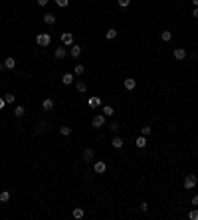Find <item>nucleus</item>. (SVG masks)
I'll list each match as a JSON object with an SVG mask.
<instances>
[{
	"label": "nucleus",
	"mask_w": 198,
	"mask_h": 220,
	"mask_svg": "<svg viewBox=\"0 0 198 220\" xmlns=\"http://www.w3.org/2000/svg\"><path fill=\"white\" fill-rule=\"evenodd\" d=\"M172 54H175V57L178 60V62L186 57V50H184V48H175V52H172Z\"/></svg>",
	"instance_id": "0eeeda50"
},
{
	"label": "nucleus",
	"mask_w": 198,
	"mask_h": 220,
	"mask_svg": "<svg viewBox=\"0 0 198 220\" xmlns=\"http://www.w3.org/2000/svg\"><path fill=\"white\" fill-rule=\"evenodd\" d=\"M105 36H107V40H113L115 36H117V32H115V28H111V30H107V34H105Z\"/></svg>",
	"instance_id": "5701e85b"
},
{
	"label": "nucleus",
	"mask_w": 198,
	"mask_h": 220,
	"mask_svg": "<svg viewBox=\"0 0 198 220\" xmlns=\"http://www.w3.org/2000/svg\"><path fill=\"white\" fill-rule=\"evenodd\" d=\"M103 115H105V117H107V115H113V107H111V105H105L103 107Z\"/></svg>",
	"instance_id": "b1692460"
},
{
	"label": "nucleus",
	"mask_w": 198,
	"mask_h": 220,
	"mask_svg": "<svg viewBox=\"0 0 198 220\" xmlns=\"http://www.w3.org/2000/svg\"><path fill=\"white\" fill-rule=\"evenodd\" d=\"M76 87H77V91H81V93H85V91H87V85H85L83 82H76Z\"/></svg>",
	"instance_id": "412c9836"
},
{
	"label": "nucleus",
	"mask_w": 198,
	"mask_h": 220,
	"mask_svg": "<svg viewBox=\"0 0 198 220\" xmlns=\"http://www.w3.org/2000/svg\"><path fill=\"white\" fill-rule=\"evenodd\" d=\"M38 4H40V6H46V4H48V0H38Z\"/></svg>",
	"instance_id": "c9c22d12"
},
{
	"label": "nucleus",
	"mask_w": 198,
	"mask_h": 220,
	"mask_svg": "<svg viewBox=\"0 0 198 220\" xmlns=\"http://www.w3.org/2000/svg\"><path fill=\"white\" fill-rule=\"evenodd\" d=\"M61 83H63V85H71V83H73V76H71V73H63V76H61Z\"/></svg>",
	"instance_id": "6e6552de"
},
{
	"label": "nucleus",
	"mask_w": 198,
	"mask_h": 220,
	"mask_svg": "<svg viewBox=\"0 0 198 220\" xmlns=\"http://www.w3.org/2000/svg\"><path fill=\"white\" fill-rule=\"evenodd\" d=\"M0 70H2V64H0Z\"/></svg>",
	"instance_id": "58836bf2"
},
{
	"label": "nucleus",
	"mask_w": 198,
	"mask_h": 220,
	"mask_svg": "<svg viewBox=\"0 0 198 220\" xmlns=\"http://www.w3.org/2000/svg\"><path fill=\"white\" fill-rule=\"evenodd\" d=\"M196 187V175H188V177L184 178V188L186 191H192Z\"/></svg>",
	"instance_id": "f03ea898"
},
{
	"label": "nucleus",
	"mask_w": 198,
	"mask_h": 220,
	"mask_svg": "<svg viewBox=\"0 0 198 220\" xmlns=\"http://www.w3.org/2000/svg\"><path fill=\"white\" fill-rule=\"evenodd\" d=\"M91 125H93L95 129L103 127V125H105V115H95V117H93V121H91Z\"/></svg>",
	"instance_id": "7ed1b4c3"
},
{
	"label": "nucleus",
	"mask_w": 198,
	"mask_h": 220,
	"mask_svg": "<svg viewBox=\"0 0 198 220\" xmlns=\"http://www.w3.org/2000/svg\"><path fill=\"white\" fill-rule=\"evenodd\" d=\"M139 208H141L143 212H147V210H149V204H147V202H141V206H139Z\"/></svg>",
	"instance_id": "473e14b6"
},
{
	"label": "nucleus",
	"mask_w": 198,
	"mask_h": 220,
	"mask_svg": "<svg viewBox=\"0 0 198 220\" xmlns=\"http://www.w3.org/2000/svg\"><path fill=\"white\" fill-rule=\"evenodd\" d=\"M70 54H71V57H79V54H81V46L73 44V46H71V50H70Z\"/></svg>",
	"instance_id": "1a4fd4ad"
},
{
	"label": "nucleus",
	"mask_w": 198,
	"mask_h": 220,
	"mask_svg": "<svg viewBox=\"0 0 198 220\" xmlns=\"http://www.w3.org/2000/svg\"><path fill=\"white\" fill-rule=\"evenodd\" d=\"M10 200V192L8 191H2L0 192V202H8Z\"/></svg>",
	"instance_id": "6ab92c4d"
},
{
	"label": "nucleus",
	"mask_w": 198,
	"mask_h": 220,
	"mask_svg": "<svg viewBox=\"0 0 198 220\" xmlns=\"http://www.w3.org/2000/svg\"><path fill=\"white\" fill-rule=\"evenodd\" d=\"M60 133L61 135H70L71 133V127H60Z\"/></svg>",
	"instance_id": "cd10ccee"
},
{
	"label": "nucleus",
	"mask_w": 198,
	"mask_h": 220,
	"mask_svg": "<svg viewBox=\"0 0 198 220\" xmlns=\"http://www.w3.org/2000/svg\"><path fill=\"white\" fill-rule=\"evenodd\" d=\"M6 103H14V95H12V93H6Z\"/></svg>",
	"instance_id": "c756f323"
},
{
	"label": "nucleus",
	"mask_w": 198,
	"mask_h": 220,
	"mask_svg": "<svg viewBox=\"0 0 198 220\" xmlns=\"http://www.w3.org/2000/svg\"><path fill=\"white\" fill-rule=\"evenodd\" d=\"M123 85H125V89H129V91H133L135 87H137V82L133 79V77H127L125 82H123Z\"/></svg>",
	"instance_id": "423d86ee"
},
{
	"label": "nucleus",
	"mask_w": 198,
	"mask_h": 220,
	"mask_svg": "<svg viewBox=\"0 0 198 220\" xmlns=\"http://www.w3.org/2000/svg\"><path fill=\"white\" fill-rule=\"evenodd\" d=\"M42 107H44V111H52V109H54V101H52V99H44Z\"/></svg>",
	"instance_id": "ddd939ff"
},
{
	"label": "nucleus",
	"mask_w": 198,
	"mask_h": 220,
	"mask_svg": "<svg viewBox=\"0 0 198 220\" xmlns=\"http://www.w3.org/2000/svg\"><path fill=\"white\" fill-rule=\"evenodd\" d=\"M56 4L60 6V8H66V6L70 4V0H56Z\"/></svg>",
	"instance_id": "393cba45"
},
{
	"label": "nucleus",
	"mask_w": 198,
	"mask_h": 220,
	"mask_svg": "<svg viewBox=\"0 0 198 220\" xmlns=\"http://www.w3.org/2000/svg\"><path fill=\"white\" fill-rule=\"evenodd\" d=\"M83 161H93V149H85L83 151Z\"/></svg>",
	"instance_id": "4468645a"
},
{
	"label": "nucleus",
	"mask_w": 198,
	"mask_h": 220,
	"mask_svg": "<svg viewBox=\"0 0 198 220\" xmlns=\"http://www.w3.org/2000/svg\"><path fill=\"white\" fill-rule=\"evenodd\" d=\"M93 171H95V172H97V175H103V172H105V171H107V165H105V163H103V161H97V163H95V165H93Z\"/></svg>",
	"instance_id": "39448f33"
},
{
	"label": "nucleus",
	"mask_w": 198,
	"mask_h": 220,
	"mask_svg": "<svg viewBox=\"0 0 198 220\" xmlns=\"http://www.w3.org/2000/svg\"><path fill=\"white\" fill-rule=\"evenodd\" d=\"M160 38H162V42H170V38H172V34H170L169 30H165V32L160 34Z\"/></svg>",
	"instance_id": "aec40b11"
},
{
	"label": "nucleus",
	"mask_w": 198,
	"mask_h": 220,
	"mask_svg": "<svg viewBox=\"0 0 198 220\" xmlns=\"http://www.w3.org/2000/svg\"><path fill=\"white\" fill-rule=\"evenodd\" d=\"M192 4H194V6H198V0H192Z\"/></svg>",
	"instance_id": "4c0bfd02"
},
{
	"label": "nucleus",
	"mask_w": 198,
	"mask_h": 220,
	"mask_svg": "<svg viewBox=\"0 0 198 220\" xmlns=\"http://www.w3.org/2000/svg\"><path fill=\"white\" fill-rule=\"evenodd\" d=\"M109 129L113 131V133H117V131H119V129H121V127H119V125H117V123H111V125H109Z\"/></svg>",
	"instance_id": "7c9ffc66"
},
{
	"label": "nucleus",
	"mask_w": 198,
	"mask_h": 220,
	"mask_svg": "<svg viewBox=\"0 0 198 220\" xmlns=\"http://www.w3.org/2000/svg\"><path fill=\"white\" fill-rule=\"evenodd\" d=\"M24 113H26V109H24L22 105H18V107H16V109H14V115H16V117H22Z\"/></svg>",
	"instance_id": "4be33fe9"
},
{
	"label": "nucleus",
	"mask_w": 198,
	"mask_h": 220,
	"mask_svg": "<svg viewBox=\"0 0 198 220\" xmlns=\"http://www.w3.org/2000/svg\"><path fill=\"white\" fill-rule=\"evenodd\" d=\"M119 2V6H121V8H127L129 4H131V0H117Z\"/></svg>",
	"instance_id": "c85d7f7f"
},
{
	"label": "nucleus",
	"mask_w": 198,
	"mask_h": 220,
	"mask_svg": "<svg viewBox=\"0 0 198 220\" xmlns=\"http://www.w3.org/2000/svg\"><path fill=\"white\" fill-rule=\"evenodd\" d=\"M61 42H63V46H73V34L63 32L61 34Z\"/></svg>",
	"instance_id": "20e7f679"
},
{
	"label": "nucleus",
	"mask_w": 198,
	"mask_h": 220,
	"mask_svg": "<svg viewBox=\"0 0 198 220\" xmlns=\"http://www.w3.org/2000/svg\"><path fill=\"white\" fill-rule=\"evenodd\" d=\"M135 145H137L139 149H145V147H147V137H145V135H141V137H137V141H135Z\"/></svg>",
	"instance_id": "9d476101"
},
{
	"label": "nucleus",
	"mask_w": 198,
	"mask_h": 220,
	"mask_svg": "<svg viewBox=\"0 0 198 220\" xmlns=\"http://www.w3.org/2000/svg\"><path fill=\"white\" fill-rule=\"evenodd\" d=\"M4 105H6V99H2V97H0V109H4Z\"/></svg>",
	"instance_id": "f704fd0d"
},
{
	"label": "nucleus",
	"mask_w": 198,
	"mask_h": 220,
	"mask_svg": "<svg viewBox=\"0 0 198 220\" xmlns=\"http://www.w3.org/2000/svg\"><path fill=\"white\" fill-rule=\"evenodd\" d=\"M50 42H52L50 34H38V36H36V44H38L40 48H48V46H50Z\"/></svg>",
	"instance_id": "f257e3e1"
},
{
	"label": "nucleus",
	"mask_w": 198,
	"mask_h": 220,
	"mask_svg": "<svg viewBox=\"0 0 198 220\" xmlns=\"http://www.w3.org/2000/svg\"><path fill=\"white\" fill-rule=\"evenodd\" d=\"M192 16H194V18H198V6H196V8H194V12H192Z\"/></svg>",
	"instance_id": "e433bc0d"
},
{
	"label": "nucleus",
	"mask_w": 198,
	"mask_h": 220,
	"mask_svg": "<svg viewBox=\"0 0 198 220\" xmlns=\"http://www.w3.org/2000/svg\"><path fill=\"white\" fill-rule=\"evenodd\" d=\"M4 67L14 70V67H16V60H14V57H6V60H4Z\"/></svg>",
	"instance_id": "9b49d317"
},
{
	"label": "nucleus",
	"mask_w": 198,
	"mask_h": 220,
	"mask_svg": "<svg viewBox=\"0 0 198 220\" xmlns=\"http://www.w3.org/2000/svg\"><path fill=\"white\" fill-rule=\"evenodd\" d=\"M44 22H46V24H56V16L54 14H44Z\"/></svg>",
	"instance_id": "f3484780"
},
{
	"label": "nucleus",
	"mask_w": 198,
	"mask_h": 220,
	"mask_svg": "<svg viewBox=\"0 0 198 220\" xmlns=\"http://www.w3.org/2000/svg\"><path fill=\"white\" fill-rule=\"evenodd\" d=\"M83 208H79V206H77V208H73V218H83Z\"/></svg>",
	"instance_id": "a211bd4d"
},
{
	"label": "nucleus",
	"mask_w": 198,
	"mask_h": 220,
	"mask_svg": "<svg viewBox=\"0 0 198 220\" xmlns=\"http://www.w3.org/2000/svg\"><path fill=\"white\" fill-rule=\"evenodd\" d=\"M192 206H198V194L192 196Z\"/></svg>",
	"instance_id": "72a5a7b5"
},
{
	"label": "nucleus",
	"mask_w": 198,
	"mask_h": 220,
	"mask_svg": "<svg viewBox=\"0 0 198 220\" xmlns=\"http://www.w3.org/2000/svg\"><path fill=\"white\" fill-rule=\"evenodd\" d=\"M54 54H56V57H57V60H61V57H66L67 50H66V48H56V52H54Z\"/></svg>",
	"instance_id": "2eb2a0df"
},
{
	"label": "nucleus",
	"mask_w": 198,
	"mask_h": 220,
	"mask_svg": "<svg viewBox=\"0 0 198 220\" xmlns=\"http://www.w3.org/2000/svg\"><path fill=\"white\" fill-rule=\"evenodd\" d=\"M83 73V64H77L76 66V76H81Z\"/></svg>",
	"instance_id": "bb28decb"
},
{
	"label": "nucleus",
	"mask_w": 198,
	"mask_h": 220,
	"mask_svg": "<svg viewBox=\"0 0 198 220\" xmlns=\"http://www.w3.org/2000/svg\"><path fill=\"white\" fill-rule=\"evenodd\" d=\"M149 133H151V127H143V129H141V135H145V137H147Z\"/></svg>",
	"instance_id": "2f4dec72"
},
{
	"label": "nucleus",
	"mask_w": 198,
	"mask_h": 220,
	"mask_svg": "<svg viewBox=\"0 0 198 220\" xmlns=\"http://www.w3.org/2000/svg\"><path fill=\"white\" fill-rule=\"evenodd\" d=\"M188 218H190V220H198V210H196V208H194V210H190Z\"/></svg>",
	"instance_id": "a878e982"
},
{
	"label": "nucleus",
	"mask_w": 198,
	"mask_h": 220,
	"mask_svg": "<svg viewBox=\"0 0 198 220\" xmlns=\"http://www.w3.org/2000/svg\"><path fill=\"white\" fill-rule=\"evenodd\" d=\"M111 145H113L115 149H121L123 145H125V141H123L121 137H113V141H111Z\"/></svg>",
	"instance_id": "f8f14e48"
},
{
	"label": "nucleus",
	"mask_w": 198,
	"mask_h": 220,
	"mask_svg": "<svg viewBox=\"0 0 198 220\" xmlns=\"http://www.w3.org/2000/svg\"><path fill=\"white\" fill-rule=\"evenodd\" d=\"M101 105V97H89V107H99Z\"/></svg>",
	"instance_id": "dca6fc26"
}]
</instances>
